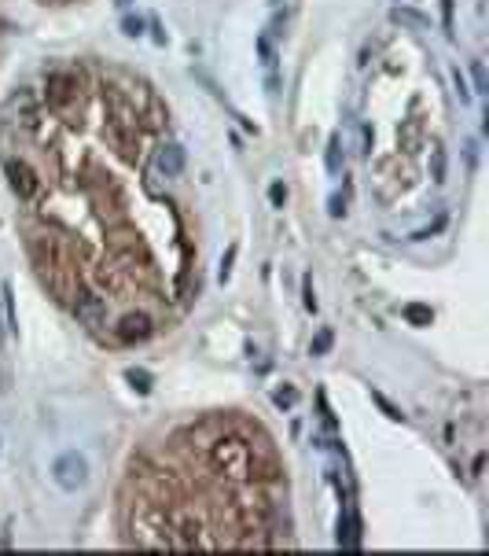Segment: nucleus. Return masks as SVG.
I'll return each instance as SVG.
<instances>
[{"label": "nucleus", "instance_id": "f257e3e1", "mask_svg": "<svg viewBox=\"0 0 489 556\" xmlns=\"http://www.w3.org/2000/svg\"><path fill=\"white\" fill-rule=\"evenodd\" d=\"M206 457H210V465H214L217 472H224L229 479H236V483H243V479L258 475L254 450H251L243 438H236V435L214 438V442H210V450H206Z\"/></svg>", "mask_w": 489, "mask_h": 556}, {"label": "nucleus", "instance_id": "f03ea898", "mask_svg": "<svg viewBox=\"0 0 489 556\" xmlns=\"http://www.w3.org/2000/svg\"><path fill=\"white\" fill-rule=\"evenodd\" d=\"M70 310H74V317H78L85 328H92V331H100L103 328V317H107V302L100 299L96 291H88V288H74V295H70Z\"/></svg>", "mask_w": 489, "mask_h": 556}, {"label": "nucleus", "instance_id": "7ed1b4c3", "mask_svg": "<svg viewBox=\"0 0 489 556\" xmlns=\"http://www.w3.org/2000/svg\"><path fill=\"white\" fill-rule=\"evenodd\" d=\"M52 475H55V483H59L63 490H81L88 483V460L70 450V453H63L52 465Z\"/></svg>", "mask_w": 489, "mask_h": 556}, {"label": "nucleus", "instance_id": "20e7f679", "mask_svg": "<svg viewBox=\"0 0 489 556\" xmlns=\"http://www.w3.org/2000/svg\"><path fill=\"white\" fill-rule=\"evenodd\" d=\"M78 89L81 85H78V74L74 70H52L48 81H45V96L52 107H67V103L78 100Z\"/></svg>", "mask_w": 489, "mask_h": 556}, {"label": "nucleus", "instance_id": "39448f33", "mask_svg": "<svg viewBox=\"0 0 489 556\" xmlns=\"http://www.w3.org/2000/svg\"><path fill=\"white\" fill-rule=\"evenodd\" d=\"M4 174H8V184H11V192H15L18 199H30V195H37V188H41V181H37L33 166L23 162V159H8V162H4Z\"/></svg>", "mask_w": 489, "mask_h": 556}, {"label": "nucleus", "instance_id": "423d86ee", "mask_svg": "<svg viewBox=\"0 0 489 556\" xmlns=\"http://www.w3.org/2000/svg\"><path fill=\"white\" fill-rule=\"evenodd\" d=\"M151 331H155V321L147 317L144 310H137V313H125V317L118 321L115 339L118 343H144V339H151Z\"/></svg>", "mask_w": 489, "mask_h": 556}, {"label": "nucleus", "instance_id": "0eeeda50", "mask_svg": "<svg viewBox=\"0 0 489 556\" xmlns=\"http://www.w3.org/2000/svg\"><path fill=\"white\" fill-rule=\"evenodd\" d=\"M155 166L166 177H180L184 174V147L180 144H162L155 152Z\"/></svg>", "mask_w": 489, "mask_h": 556}, {"label": "nucleus", "instance_id": "6e6552de", "mask_svg": "<svg viewBox=\"0 0 489 556\" xmlns=\"http://www.w3.org/2000/svg\"><path fill=\"white\" fill-rule=\"evenodd\" d=\"M335 542L338 549H357V542H361V520H357V512L353 509H343V516H338V527H335Z\"/></svg>", "mask_w": 489, "mask_h": 556}, {"label": "nucleus", "instance_id": "1a4fd4ad", "mask_svg": "<svg viewBox=\"0 0 489 556\" xmlns=\"http://www.w3.org/2000/svg\"><path fill=\"white\" fill-rule=\"evenodd\" d=\"M144 122H147V129H166L169 110H166V103H162L159 96H147V103H144Z\"/></svg>", "mask_w": 489, "mask_h": 556}, {"label": "nucleus", "instance_id": "9d476101", "mask_svg": "<svg viewBox=\"0 0 489 556\" xmlns=\"http://www.w3.org/2000/svg\"><path fill=\"white\" fill-rule=\"evenodd\" d=\"M390 18H393L398 26H408V30H427V26H430V18H427V15H420L416 8H393V11H390Z\"/></svg>", "mask_w": 489, "mask_h": 556}, {"label": "nucleus", "instance_id": "9b49d317", "mask_svg": "<svg viewBox=\"0 0 489 556\" xmlns=\"http://www.w3.org/2000/svg\"><path fill=\"white\" fill-rule=\"evenodd\" d=\"M324 166H328V174H331V177H338V174H343V137H338V133H335V137L328 140V152H324Z\"/></svg>", "mask_w": 489, "mask_h": 556}, {"label": "nucleus", "instance_id": "f8f14e48", "mask_svg": "<svg viewBox=\"0 0 489 556\" xmlns=\"http://www.w3.org/2000/svg\"><path fill=\"white\" fill-rule=\"evenodd\" d=\"M405 321L416 324V328H427L430 321H435V310L423 306V302H408V306H405Z\"/></svg>", "mask_w": 489, "mask_h": 556}, {"label": "nucleus", "instance_id": "ddd939ff", "mask_svg": "<svg viewBox=\"0 0 489 556\" xmlns=\"http://www.w3.org/2000/svg\"><path fill=\"white\" fill-rule=\"evenodd\" d=\"M125 380L133 383L137 395H151V387H155V380H151V373H147V368H129Z\"/></svg>", "mask_w": 489, "mask_h": 556}, {"label": "nucleus", "instance_id": "4468645a", "mask_svg": "<svg viewBox=\"0 0 489 556\" xmlns=\"http://www.w3.org/2000/svg\"><path fill=\"white\" fill-rule=\"evenodd\" d=\"M430 181H435V184L445 181V152H442V144H438V140L430 144Z\"/></svg>", "mask_w": 489, "mask_h": 556}, {"label": "nucleus", "instance_id": "2eb2a0df", "mask_svg": "<svg viewBox=\"0 0 489 556\" xmlns=\"http://www.w3.org/2000/svg\"><path fill=\"white\" fill-rule=\"evenodd\" d=\"M272 402H276V409H294L298 405V391L291 383H284V387H276L272 391Z\"/></svg>", "mask_w": 489, "mask_h": 556}, {"label": "nucleus", "instance_id": "dca6fc26", "mask_svg": "<svg viewBox=\"0 0 489 556\" xmlns=\"http://www.w3.org/2000/svg\"><path fill=\"white\" fill-rule=\"evenodd\" d=\"M15 295H11V284H4L0 288V306H4V313H8V331H18V317H15Z\"/></svg>", "mask_w": 489, "mask_h": 556}, {"label": "nucleus", "instance_id": "f3484780", "mask_svg": "<svg viewBox=\"0 0 489 556\" xmlns=\"http://www.w3.org/2000/svg\"><path fill=\"white\" fill-rule=\"evenodd\" d=\"M236 254H239V247H236V244H229V251L221 254V266H217V280H221V284H224V280H229V276H232V266H236Z\"/></svg>", "mask_w": 489, "mask_h": 556}, {"label": "nucleus", "instance_id": "a211bd4d", "mask_svg": "<svg viewBox=\"0 0 489 556\" xmlns=\"http://www.w3.org/2000/svg\"><path fill=\"white\" fill-rule=\"evenodd\" d=\"M331 343H335L331 328H321V331H316V336H313V346H309V350H313V358H324L328 350H331Z\"/></svg>", "mask_w": 489, "mask_h": 556}, {"label": "nucleus", "instance_id": "6ab92c4d", "mask_svg": "<svg viewBox=\"0 0 489 556\" xmlns=\"http://www.w3.org/2000/svg\"><path fill=\"white\" fill-rule=\"evenodd\" d=\"M471 78H475V92H489V74H485L482 59H471Z\"/></svg>", "mask_w": 489, "mask_h": 556}, {"label": "nucleus", "instance_id": "aec40b11", "mask_svg": "<svg viewBox=\"0 0 489 556\" xmlns=\"http://www.w3.org/2000/svg\"><path fill=\"white\" fill-rule=\"evenodd\" d=\"M258 55H261V63H265L269 70H276V52L269 45V37H258Z\"/></svg>", "mask_w": 489, "mask_h": 556}, {"label": "nucleus", "instance_id": "412c9836", "mask_svg": "<svg viewBox=\"0 0 489 556\" xmlns=\"http://www.w3.org/2000/svg\"><path fill=\"white\" fill-rule=\"evenodd\" d=\"M372 402H375V405H379V409H383V413H386L390 420H405V413L398 409V405H390V402H386V398H383L379 391H372Z\"/></svg>", "mask_w": 489, "mask_h": 556}, {"label": "nucleus", "instance_id": "4be33fe9", "mask_svg": "<svg viewBox=\"0 0 489 556\" xmlns=\"http://www.w3.org/2000/svg\"><path fill=\"white\" fill-rule=\"evenodd\" d=\"M122 33H125V37H140V33H144V18H140V15H125V18H122Z\"/></svg>", "mask_w": 489, "mask_h": 556}, {"label": "nucleus", "instance_id": "5701e85b", "mask_svg": "<svg viewBox=\"0 0 489 556\" xmlns=\"http://www.w3.org/2000/svg\"><path fill=\"white\" fill-rule=\"evenodd\" d=\"M302 306L316 313V291H313V276H302Z\"/></svg>", "mask_w": 489, "mask_h": 556}, {"label": "nucleus", "instance_id": "b1692460", "mask_svg": "<svg viewBox=\"0 0 489 556\" xmlns=\"http://www.w3.org/2000/svg\"><path fill=\"white\" fill-rule=\"evenodd\" d=\"M269 203H272V207H284V203H287V184L284 181L269 184Z\"/></svg>", "mask_w": 489, "mask_h": 556}, {"label": "nucleus", "instance_id": "393cba45", "mask_svg": "<svg viewBox=\"0 0 489 556\" xmlns=\"http://www.w3.org/2000/svg\"><path fill=\"white\" fill-rule=\"evenodd\" d=\"M453 85H456L460 103H471V92H467V81H464V74H460V70H453Z\"/></svg>", "mask_w": 489, "mask_h": 556}, {"label": "nucleus", "instance_id": "a878e982", "mask_svg": "<svg viewBox=\"0 0 489 556\" xmlns=\"http://www.w3.org/2000/svg\"><path fill=\"white\" fill-rule=\"evenodd\" d=\"M328 214H331V217H343V214H346V199H343V195H331V199H328Z\"/></svg>", "mask_w": 489, "mask_h": 556}, {"label": "nucleus", "instance_id": "bb28decb", "mask_svg": "<svg viewBox=\"0 0 489 556\" xmlns=\"http://www.w3.org/2000/svg\"><path fill=\"white\" fill-rule=\"evenodd\" d=\"M453 4H456V0H442V23H445L449 33H453Z\"/></svg>", "mask_w": 489, "mask_h": 556}, {"label": "nucleus", "instance_id": "cd10ccee", "mask_svg": "<svg viewBox=\"0 0 489 556\" xmlns=\"http://www.w3.org/2000/svg\"><path fill=\"white\" fill-rule=\"evenodd\" d=\"M129 4H133V0H118V8H129Z\"/></svg>", "mask_w": 489, "mask_h": 556}, {"label": "nucleus", "instance_id": "c85d7f7f", "mask_svg": "<svg viewBox=\"0 0 489 556\" xmlns=\"http://www.w3.org/2000/svg\"><path fill=\"white\" fill-rule=\"evenodd\" d=\"M41 4H63V0H41Z\"/></svg>", "mask_w": 489, "mask_h": 556}, {"label": "nucleus", "instance_id": "c756f323", "mask_svg": "<svg viewBox=\"0 0 489 556\" xmlns=\"http://www.w3.org/2000/svg\"><path fill=\"white\" fill-rule=\"evenodd\" d=\"M269 4H272V8H280V4H284V0H269Z\"/></svg>", "mask_w": 489, "mask_h": 556}]
</instances>
